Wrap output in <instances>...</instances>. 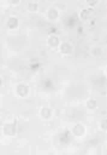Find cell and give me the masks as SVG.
<instances>
[{
	"label": "cell",
	"instance_id": "1",
	"mask_svg": "<svg viewBox=\"0 0 107 155\" xmlns=\"http://www.w3.org/2000/svg\"><path fill=\"white\" fill-rule=\"evenodd\" d=\"M71 133L76 137V138H83L87 134V127L82 122H76L72 128H71Z\"/></svg>",
	"mask_w": 107,
	"mask_h": 155
},
{
	"label": "cell",
	"instance_id": "2",
	"mask_svg": "<svg viewBox=\"0 0 107 155\" xmlns=\"http://www.w3.org/2000/svg\"><path fill=\"white\" fill-rule=\"evenodd\" d=\"M14 93H16L18 97H20V98L26 97V96L29 94V85L25 84V82H19V84H17V86H16V88H14Z\"/></svg>",
	"mask_w": 107,
	"mask_h": 155
},
{
	"label": "cell",
	"instance_id": "3",
	"mask_svg": "<svg viewBox=\"0 0 107 155\" xmlns=\"http://www.w3.org/2000/svg\"><path fill=\"white\" fill-rule=\"evenodd\" d=\"M59 51L63 53V54H65V56H67V54H71L72 53V51H73V46H72V44L71 42H69V41H64V42H60V45H59Z\"/></svg>",
	"mask_w": 107,
	"mask_h": 155
},
{
	"label": "cell",
	"instance_id": "4",
	"mask_svg": "<svg viewBox=\"0 0 107 155\" xmlns=\"http://www.w3.org/2000/svg\"><path fill=\"white\" fill-rule=\"evenodd\" d=\"M16 126L11 122H6L4 126H2V133L6 136V137H13L16 134Z\"/></svg>",
	"mask_w": 107,
	"mask_h": 155
},
{
	"label": "cell",
	"instance_id": "5",
	"mask_svg": "<svg viewBox=\"0 0 107 155\" xmlns=\"http://www.w3.org/2000/svg\"><path fill=\"white\" fill-rule=\"evenodd\" d=\"M60 39H59V36L57 35V34H50L49 36H48V40H47V44H48V46L50 47V48H58L59 47V45H60Z\"/></svg>",
	"mask_w": 107,
	"mask_h": 155
},
{
	"label": "cell",
	"instance_id": "6",
	"mask_svg": "<svg viewBox=\"0 0 107 155\" xmlns=\"http://www.w3.org/2000/svg\"><path fill=\"white\" fill-rule=\"evenodd\" d=\"M38 113H40V116L42 119H44V120H49L53 116V110L49 107H46V105L44 107H41L40 110H38Z\"/></svg>",
	"mask_w": 107,
	"mask_h": 155
},
{
	"label": "cell",
	"instance_id": "7",
	"mask_svg": "<svg viewBox=\"0 0 107 155\" xmlns=\"http://www.w3.org/2000/svg\"><path fill=\"white\" fill-rule=\"evenodd\" d=\"M47 18L49 21H57L59 18V11L55 7H50L47 11Z\"/></svg>",
	"mask_w": 107,
	"mask_h": 155
},
{
	"label": "cell",
	"instance_id": "8",
	"mask_svg": "<svg viewBox=\"0 0 107 155\" xmlns=\"http://www.w3.org/2000/svg\"><path fill=\"white\" fill-rule=\"evenodd\" d=\"M85 108L90 111H94L96 108H97V102L95 98H89L87 102H85Z\"/></svg>",
	"mask_w": 107,
	"mask_h": 155
},
{
	"label": "cell",
	"instance_id": "9",
	"mask_svg": "<svg viewBox=\"0 0 107 155\" xmlns=\"http://www.w3.org/2000/svg\"><path fill=\"white\" fill-rule=\"evenodd\" d=\"M18 24H19V22H18V18H17V17H10L8 21H7V27H8L10 29L17 28Z\"/></svg>",
	"mask_w": 107,
	"mask_h": 155
},
{
	"label": "cell",
	"instance_id": "10",
	"mask_svg": "<svg viewBox=\"0 0 107 155\" xmlns=\"http://www.w3.org/2000/svg\"><path fill=\"white\" fill-rule=\"evenodd\" d=\"M28 11L29 12H37L38 11V2L37 1H30L28 4Z\"/></svg>",
	"mask_w": 107,
	"mask_h": 155
},
{
	"label": "cell",
	"instance_id": "11",
	"mask_svg": "<svg viewBox=\"0 0 107 155\" xmlns=\"http://www.w3.org/2000/svg\"><path fill=\"white\" fill-rule=\"evenodd\" d=\"M99 128L102 132H106V130H107V119L105 116L100 119V121H99Z\"/></svg>",
	"mask_w": 107,
	"mask_h": 155
},
{
	"label": "cell",
	"instance_id": "12",
	"mask_svg": "<svg viewBox=\"0 0 107 155\" xmlns=\"http://www.w3.org/2000/svg\"><path fill=\"white\" fill-rule=\"evenodd\" d=\"M78 16H79V18H81V19H83V21H87V19L89 18L90 13H89V11H88V10L83 8V10H81V11H79Z\"/></svg>",
	"mask_w": 107,
	"mask_h": 155
},
{
	"label": "cell",
	"instance_id": "13",
	"mask_svg": "<svg viewBox=\"0 0 107 155\" xmlns=\"http://www.w3.org/2000/svg\"><path fill=\"white\" fill-rule=\"evenodd\" d=\"M101 53H102V47H100V46H94V47L91 48V54H93L94 57L100 56Z\"/></svg>",
	"mask_w": 107,
	"mask_h": 155
},
{
	"label": "cell",
	"instance_id": "14",
	"mask_svg": "<svg viewBox=\"0 0 107 155\" xmlns=\"http://www.w3.org/2000/svg\"><path fill=\"white\" fill-rule=\"evenodd\" d=\"M85 2H87L89 6H95V5H97L99 0H85Z\"/></svg>",
	"mask_w": 107,
	"mask_h": 155
},
{
	"label": "cell",
	"instance_id": "15",
	"mask_svg": "<svg viewBox=\"0 0 107 155\" xmlns=\"http://www.w3.org/2000/svg\"><path fill=\"white\" fill-rule=\"evenodd\" d=\"M10 2H11V5H18L19 2H20V0H10Z\"/></svg>",
	"mask_w": 107,
	"mask_h": 155
},
{
	"label": "cell",
	"instance_id": "16",
	"mask_svg": "<svg viewBox=\"0 0 107 155\" xmlns=\"http://www.w3.org/2000/svg\"><path fill=\"white\" fill-rule=\"evenodd\" d=\"M2 85H4V79H2V76L0 75V87H2Z\"/></svg>",
	"mask_w": 107,
	"mask_h": 155
}]
</instances>
